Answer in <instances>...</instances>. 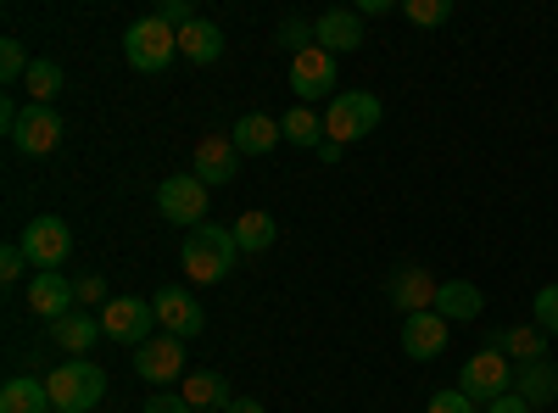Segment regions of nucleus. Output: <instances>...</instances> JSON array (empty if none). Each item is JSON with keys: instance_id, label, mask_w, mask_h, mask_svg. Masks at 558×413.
Returning <instances> with one entry per match:
<instances>
[{"instance_id": "obj_17", "label": "nucleus", "mask_w": 558, "mask_h": 413, "mask_svg": "<svg viewBox=\"0 0 558 413\" xmlns=\"http://www.w3.org/2000/svg\"><path fill=\"white\" fill-rule=\"evenodd\" d=\"M235 168H241V151H235V141H223V134H207V141L196 146V179L202 185H229L235 179Z\"/></svg>"}, {"instance_id": "obj_22", "label": "nucleus", "mask_w": 558, "mask_h": 413, "mask_svg": "<svg viewBox=\"0 0 558 413\" xmlns=\"http://www.w3.org/2000/svg\"><path fill=\"white\" fill-rule=\"evenodd\" d=\"M492 352H502L508 363H542L547 357V330H536V325L492 330Z\"/></svg>"}, {"instance_id": "obj_5", "label": "nucleus", "mask_w": 558, "mask_h": 413, "mask_svg": "<svg viewBox=\"0 0 558 413\" xmlns=\"http://www.w3.org/2000/svg\"><path fill=\"white\" fill-rule=\"evenodd\" d=\"M23 257L45 274V268H62L68 257H73V229H68V218H57V212H39L34 223H23Z\"/></svg>"}, {"instance_id": "obj_40", "label": "nucleus", "mask_w": 558, "mask_h": 413, "mask_svg": "<svg viewBox=\"0 0 558 413\" xmlns=\"http://www.w3.org/2000/svg\"><path fill=\"white\" fill-rule=\"evenodd\" d=\"M341 151H347V146H336V141H324V146H318V162H341Z\"/></svg>"}, {"instance_id": "obj_27", "label": "nucleus", "mask_w": 558, "mask_h": 413, "mask_svg": "<svg viewBox=\"0 0 558 413\" xmlns=\"http://www.w3.org/2000/svg\"><path fill=\"white\" fill-rule=\"evenodd\" d=\"M279 129H286V141H291V146H307V151L324 146V118H318L313 107H302V101H296L286 118H279Z\"/></svg>"}, {"instance_id": "obj_21", "label": "nucleus", "mask_w": 558, "mask_h": 413, "mask_svg": "<svg viewBox=\"0 0 558 413\" xmlns=\"http://www.w3.org/2000/svg\"><path fill=\"white\" fill-rule=\"evenodd\" d=\"M179 57H184V62H196V68H213V62L223 57V28L207 23V17L184 23V28H179Z\"/></svg>"}, {"instance_id": "obj_39", "label": "nucleus", "mask_w": 558, "mask_h": 413, "mask_svg": "<svg viewBox=\"0 0 558 413\" xmlns=\"http://www.w3.org/2000/svg\"><path fill=\"white\" fill-rule=\"evenodd\" d=\"M229 413H268L257 397H235V402H229Z\"/></svg>"}, {"instance_id": "obj_34", "label": "nucleus", "mask_w": 558, "mask_h": 413, "mask_svg": "<svg viewBox=\"0 0 558 413\" xmlns=\"http://www.w3.org/2000/svg\"><path fill=\"white\" fill-rule=\"evenodd\" d=\"M151 17H162V23L179 34L184 23H196V7H184V0H157V12H151Z\"/></svg>"}, {"instance_id": "obj_33", "label": "nucleus", "mask_w": 558, "mask_h": 413, "mask_svg": "<svg viewBox=\"0 0 558 413\" xmlns=\"http://www.w3.org/2000/svg\"><path fill=\"white\" fill-rule=\"evenodd\" d=\"M279 45H291V51L302 57L307 45H313V23L307 17H286V23H279Z\"/></svg>"}, {"instance_id": "obj_9", "label": "nucleus", "mask_w": 558, "mask_h": 413, "mask_svg": "<svg viewBox=\"0 0 558 413\" xmlns=\"http://www.w3.org/2000/svg\"><path fill=\"white\" fill-rule=\"evenodd\" d=\"M151 307H157V325H162V336H173V341H196V336L207 330V313H202V302H196L191 291H179V286H162V291L151 296Z\"/></svg>"}, {"instance_id": "obj_30", "label": "nucleus", "mask_w": 558, "mask_h": 413, "mask_svg": "<svg viewBox=\"0 0 558 413\" xmlns=\"http://www.w3.org/2000/svg\"><path fill=\"white\" fill-rule=\"evenodd\" d=\"M402 17H408V23H418V28H441V23L452 17V0H408Z\"/></svg>"}, {"instance_id": "obj_4", "label": "nucleus", "mask_w": 558, "mask_h": 413, "mask_svg": "<svg viewBox=\"0 0 558 413\" xmlns=\"http://www.w3.org/2000/svg\"><path fill=\"white\" fill-rule=\"evenodd\" d=\"M173 57H179V34H173L162 17L129 23V34H123V62H129L134 73H162Z\"/></svg>"}, {"instance_id": "obj_16", "label": "nucleus", "mask_w": 558, "mask_h": 413, "mask_svg": "<svg viewBox=\"0 0 558 413\" xmlns=\"http://www.w3.org/2000/svg\"><path fill=\"white\" fill-rule=\"evenodd\" d=\"M313 45H324L330 57H352L363 51V17L347 7H330L324 17H313Z\"/></svg>"}, {"instance_id": "obj_25", "label": "nucleus", "mask_w": 558, "mask_h": 413, "mask_svg": "<svg viewBox=\"0 0 558 413\" xmlns=\"http://www.w3.org/2000/svg\"><path fill=\"white\" fill-rule=\"evenodd\" d=\"M101 336H107L101 318H89V313H68V318H57V325H51V341H57L62 352H73V357H84Z\"/></svg>"}, {"instance_id": "obj_23", "label": "nucleus", "mask_w": 558, "mask_h": 413, "mask_svg": "<svg viewBox=\"0 0 558 413\" xmlns=\"http://www.w3.org/2000/svg\"><path fill=\"white\" fill-rule=\"evenodd\" d=\"M0 413H57V408H51V391H45V380L12 375L7 386H0Z\"/></svg>"}, {"instance_id": "obj_13", "label": "nucleus", "mask_w": 558, "mask_h": 413, "mask_svg": "<svg viewBox=\"0 0 558 413\" xmlns=\"http://www.w3.org/2000/svg\"><path fill=\"white\" fill-rule=\"evenodd\" d=\"M12 146H17L23 157H51V151L62 146V118H57V107H23V123H17V134H12Z\"/></svg>"}, {"instance_id": "obj_2", "label": "nucleus", "mask_w": 558, "mask_h": 413, "mask_svg": "<svg viewBox=\"0 0 558 413\" xmlns=\"http://www.w3.org/2000/svg\"><path fill=\"white\" fill-rule=\"evenodd\" d=\"M45 391H51L57 413H96L101 397H107V375L89 357H68V363H57V369L45 375Z\"/></svg>"}, {"instance_id": "obj_32", "label": "nucleus", "mask_w": 558, "mask_h": 413, "mask_svg": "<svg viewBox=\"0 0 558 413\" xmlns=\"http://www.w3.org/2000/svg\"><path fill=\"white\" fill-rule=\"evenodd\" d=\"M425 413H481V402H470V397L452 386V391H436V397L425 402Z\"/></svg>"}, {"instance_id": "obj_11", "label": "nucleus", "mask_w": 558, "mask_h": 413, "mask_svg": "<svg viewBox=\"0 0 558 413\" xmlns=\"http://www.w3.org/2000/svg\"><path fill=\"white\" fill-rule=\"evenodd\" d=\"M73 307H78V286L68 280L62 268H45V274H34V280H28V313L34 318L57 325V318H68Z\"/></svg>"}, {"instance_id": "obj_24", "label": "nucleus", "mask_w": 558, "mask_h": 413, "mask_svg": "<svg viewBox=\"0 0 558 413\" xmlns=\"http://www.w3.org/2000/svg\"><path fill=\"white\" fill-rule=\"evenodd\" d=\"M514 391H520L531 408H547V402L558 397V363H553V357L520 363V369H514Z\"/></svg>"}, {"instance_id": "obj_19", "label": "nucleus", "mask_w": 558, "mask_h": 413, "mask_svg": "<svg viewBox=\"0 0 558 413\" xmlns=\"http://www.w3.org/2000/svg\"><path fill=\"white\" fill-rule=\"evenodd\" d=\"M436 313L447 318V325H470V318L486 313V296H481V286H470V280H441Z\"/></svg>"}, {"instance_id": "obj_7", "label": "nucleus", "mask_w": 558, "mask_h": 413, "mask_svg": "<svg viewBox=\"0 0 558 413\" xmlns=\"http://www.w3.org/2000/svg\"><path fill=\"white\" fill-rule=\"evenodd\" d=\"M291 89H296V101L307 107V101H324V96H341V68H336V57L324 51V45H307L302 57H291Z\"/></svg>"}, {"instance_id": "obj_10", "label": "nucleus", "mask_w": 558, "mask_h": 413, "mask_svg": "<svg viewBox=\"0 0 558 413\" xmlns=\"http://www.w3.org/2000/svg\"><path fill=\"white\" fill-rule=\"evenodd\" d=\"M151 325H157V307L140 302V296H112L101 307V330L112 341H129V347H146L151 341Z\"/></svg>"}, {"instance_id": "obj_6", "label": "nucleus", "mask_w": 558, "mask_h": 413, "mask_svg": "<svg viewBox=\"0 0 558 413\" xmlns=\"http://www.w3.org/2000/svg\"><path fill=\"white\" fill-rule=\"evenodd\" d=\"M458 391L470 397V402H481V408H486V402H497L502 391H514V363H508L502 352H492V347H486V352H475V357L458 369Z\"/></svg>"}, {"instance_id": "obj_18", "label": "nucleus", "mask_w": 558, "mask_h": 413, "mask_svg": "<svg viewBox=\"0 0 558 413\" xmlns=\"http://www.w3.org/2000/svg\"><path fill=\"white\" fill-rule=\"evenodd\" d=\"M229 141H235L241 157H268L279 141H286V129H279V118H268V112H246L235 129H229Z\"/></svg>"}, {"instance_id": "obj_14", "label": "nucleus", "mask_w": 558, "mask_h": 413, "mask_svg": "<svg viewBox=\"0 0 558 413\" xmlns=\"http://www.w3.org/2000/svg\"><path fill=\"white\" fill-rule=\"evenodd\" d=\"M436 280L418 263H402V268H391V280H386V296H391V307H402V313H430L436 307Z\"/></svg>"}, {"instance_id": "obj_31", "label": "nucleus", "mask_w": 558, "mask_h": 413, "mask_svg": "<svg viewBox=\"0 0 558 413\" xmlns=\"http://www.w3.org/2000/svg\"><path fill=\"white\" fill-rule=\"evenodd\" d=\"M536 330H547V336H558V286H542L536 291Z\"/></svg>"}, {"instance_id": "obj_28", "label": "nucleus", "mask_w": 558, "mask_h": 413, "mask_svg": "<svg viewBox=\"0 0 558 413\" xmlns=\"http://www.w3.org/2000/svg\"><path fill=\"white\" fill-rule=\"evenodd\" d=\"M274 235H279V223H274L268 212H246V218L235 223V246H241V252H268Z\"/></svg>"}, {"instance_id": "obj_37", "label": "nucleus", "mask_w": 558, "mask_h": 413, "mask_svg": "<svg viewBox=\"0 0 558 413\" xmlns=\"http://www.w3.org/2000/svg\"><path fill=\"white\" fill-rule=\"evenodd\" d=\"M486 413H531V402L520 391H502L497 402H486Z\"/></svg>"}, {"instance_id": "obj_3", "label": "nucleus", "mask_w": 558, "mask_h": 413, "mask_svg": "<svg viewBox=\"0 0 558 413\" xmlns=\"http://www.w3.org/2000/svg\"><path fill=\"white\" fill-rule=\"evenodd\" d=\"M380 118H386L380 96H368V89H341V96L330 101V112H324V141L352 146V141H363V134H375Z\"/></svg>"}, {"instance_id": "obj_15", "label": "nucleus", "mask_w": 558, "mask_h": 413, "mask_svg": "<svg viewBox=\"0 0 558 413\" xmlns=\"http://www.w3.org/2000/svg\"><path fill=\"white\" fill-rule=\"evenodd\" d=\"M134 369H140V380H151V386L184 380V341L157 336V341H146V347H134Z\"/></svg>"}, {"instance_id": "obj_35", "label": "nucleus", "mask_w": 558, "mask_h": 413, "mask_svg": "<svg viewBox=\"0 0 558 413\" xmlns=\"http://www.w3.org/2000/svg\"><path fill=\"white\" fill-rule=\"evenodd\" d=\"M112 296H107V280H101V274H84V280H78V307H107Z\"/></svg>"}, {"instance_id": "obj_36", "label": "nucleus", "mask_w": 558, "mask_h": 413, "mask_svg": "<svg viewBox=\"0 0 558 413\" xmlns=\"http://www.w3.org/2000/svg\"><path fill=\"white\" fill-rule=\"evenodd\" d=\"M23 268H28L23 246H0V280H7V286H17V280H23Z\"/></svg>"}, {"instance_id": "obj_20", "label": "nucleus", "mask_w": 558, "mask_h": 413, "mask_svg": "<svg viewBox=\"0 0 558 413\" xmlns=\"http://www.w3.org/2000/svg\"><path fill=\"white\" fill-rule=\"evenodd\" d=\"M179 397L191 402L196 413H229V380L218 375V369H196V375H184V386H179Z\"/></svg>"}, {"instance_id": "obj_38", "label": "nucleus", "mask_w": 558, "mask_h": 413, "mask_svg": "<svg viewBox=\"0 0 558 413\" xmlns=\"http://www.w3.org/2000/svg\"><path fill=\"white\" fill-rule=\"evenodd\" d=\"M146 413H196V408L184 402V397H151V402H146Z\"/></svg>"}, {"instance_id": "obj_29", "label": "nucleus", "mask_w": 558, "mask_h": 413, "mask_svg": "<svg viewBox=\"0 0 558 413\" xmlns=\"http://www.w3.org/2000/svg\"><path fill=\"white\" fill-rule=\"evenodd\" d=\"M28 51H23V39H0V84H23L28 78Z\"/></svg>"}, {"instance_id": "obj_12", "label": "nucleus", "mask_w": 558, "mask_h": 413, "mask_svg": "<svg viewBox=\"0 0 558 413\" xmlns=\"http://www.w3.org/2000/svg\"><path fill=\"white\" fill-rule=\"evenodd\" d=\"M447 341H452V325L430 307V313H408L402 318V352L413 357V363H430V357H441L447 352Z\"/></svg>"}, {"instance_id": "obj_1", "label": "nucleus", "mask_w": 558, "mask_h": 413, "mask_svg": "<svg viewBox=\"0 0 558 413\" xmlns=\"http://www.w3.org/2000/svg\"><path fill=\"white\" fill-rule=\"evenodd\" d=\"M179 263H184V274H191L196 286H218V280H229V274H235V263H241L235 229H223V223H196V229H184Z\"/></svg>"}, {"instance_id": "obj_8", "label": "nucleus", "mask_w": 558, "mask_h": 413, "mask_svg": "<svg viewBox=\"0 0 558 413\" xmlns=\"http://www.w3.org/2000/svg\"><path fill=\"white\" fill-rule=\"evenodd\" d=\"M207 185L196 173H168L162 185H157V212L168 218V223H184V229H196V223H207Z\"/></svg>"}, {"instance_id": "obj_26", "label": "nucleus", "mask_w": 558, "mask_h": 413, "mask_svg": "<svg viewBox=\"0 0 558 413\" xmlns=\"http://www.w3.org/2000/svg\"><path fill=\"white\" fill-rule=\"evenodd\" d=\"M62 84H68L62 62H51V57H34V68H28V78H23V89H28V107H51V101L62 96Z\"/></svg>"}]
</instances>
